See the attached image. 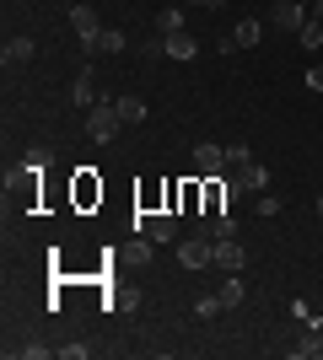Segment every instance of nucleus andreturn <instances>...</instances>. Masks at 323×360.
Instances as JSON below:
<instances>
[{
    "instance_id": "12",
    "label": "nucleus",
    "mask_w": 323,
    "mask_h": 360,
    "mask_svg": "<svg viewBox=\"0 0 323 360\" xmlns=\"http://www.w3.org/2000/svg\"><path fill=\"white\" fill-rule=\"evenodd\" d=\"M70 103H76V108H92V103H97V75H92V70H81V75H76Z\"/></svg>"
},
{
    "instance_id": "23",
    "label": "nucleus",
    "mask_w": 323,
    "mask_h": 360,
    "mask_svg": "<svg viewBox=\"0 0 323 360\" xmlns=\"http://www.w3.org/2000/svg\"><path fill=\"white\" fill-rule=\"evenodd\" d=\"M60 355H65V360H87V355H92V345H81V339H70V345H60Z\"/></svg>"
},
{
    "instance_id": "21",
    "label": "nucleus",
    "mask_w": 323,
    "mask_h": 360,
    "mask_svg": "<svg viewBox=\"0 0 323 360\" xmlns=\"http://www.w3.org/2000/svg\"><path fill=\"white\" fill-rule=\"evenodd\" d=\"M221 307H227L221 296H194V317H215Z\"/></svg>"
},
{
    "instance_id": "30",
    "label": "nucleus",
    "mask_w": 323,
    "mask_h": 360,
    "mask_svg": "<svg viewBox=\"0 0 323 360\" xmlns=\"http://www.w3.org/2000/svg\"><path fill=\"white\" fill-rule=\"evenodd\" d=\"M318 215H323V194H318Z\"/></svg>"
},
{
    "instance_id": "26",
    "label": "nucleus",
    "mask_w": 323,
    "mask_h": 360,
    "mask_svg": "<svg viewBox=\"0 0 323 360\" xmlns=\"http://www.w3.org/2000/svg\"><path fill=\"white\" fill-rule=\"evenodd\" d=\"M308 86H312V91L323 97V65H312V70H308Z\"/></svg>"
},
{
    "instance_id": "20",
    "label": "nucleus",
    "mask_w": 323,
    "mask_h": 360,
    "mask_svg": "<svg viewBox=\"0 0 323 360\" xmlns=\"http://www.w3.org/2000/svg\"><path fill=\"white\" fill-rule=\"evenodd\" d=\"M221 301H227V307H237V301H243V274H227V285H221Z\"/></svg>"
},
{
    "instance_id": "9",
    "label": "nucleus",
    "mask_w": 323,
    "mask_h": 360,
    "mask_svg": "<svg viewBox=\"0 0 323 360\" xmlns=\"http://www.w3.org/2000/svg\"><path fill=\"white\" fill-rule=\"evenodd\" d=\"M119 49H129V38H124L119 27H103L92 44H87V54H119Z\"/></svg>"
},
{
    "instance_id": "18",
    "label": "nucleus",
    "mask_w": 323,
    "mask_h": 360,
    "mask_svg": "<svg viewBox=\"0 0 323 360\" xmlns=\"http://www.w3.org/2000/svg\"><path fill=\"white\" fill-rule=\"evenodd\" d=\"M140 60H146V65L167 60V38H146V44H140Z\"/></svg>"
},
{
    "instance_id": "10",
    "label": "nucleus",
    "mask_w": 323,
    "mask_h": 360,
    "mask_svg": "<svg viewBox=\"0 0 323 360\" xmlns=\"http://www.w3.org/2000/svg\"><path fill=\"white\" fill-rule=\"evenodd\" d=\"M259 38H264V22H259V16H243V22L232 27V44H237V49H253Z\"/></svg>"
},
{
    "instance_id": "22",
    "label": "nucleus",
    "mask_w": 323,
    "mask_h": 360,
    "mask_svg": "<svg viewBox=\"0 0 323 360\" xmlns=\"http://www.w3.org/2000/svg\"><path fill=\"white\" fill-rule=\"evenodd\" d=\"M253 162V150L243 146V140H237V146H227V167H248Z\"/></svg>"
},
{
    "instance_id": "16",
    "label": "nucleus",
    "mask_w": 323,
    "mask_h": 360,
    "mask_svg": "<svg viewBox=\"0 0 323 360\" xmlns=\"http://www.w3.org/2000/svg\"><path fill=\"white\" fill-rule=\"evenodd\" d=\"M156 32H162V38H172V32H184V11H178V6H167V11L156 16Z\"/></svg>"
},
{
    "instance_id": "24",
    "label": "nucleus",
    "mask_w": 323,
    "mask_h": 360,
    "mask_svg": "<svg viewBox=\"0 0 323 360\" xmlns=\"http://www.w3.org/2000/svg\"><path fill=\"white\" fill-rule=\"evenodd\" d=\"M259 215H264V221H270V215H280V199L270 194V188H264V194H259Z\"/></svg>"
},
{
    "instance_id": "15",
    "label": "nucleus",
    "mask_w": 323,
    "mask_h": 360,
    "mask_svg": "<svg viewBox=\"0 0 323 360\" xmlns=\"http://www.w3.org/2000/svg\"><path fill=\"white\" fill-rule=\"evenodd\" d=\"M0 60H6V65H27L32 60V38H11V44L0 49Z\"/></svg>"
},
{
    "instance_id": "5",
    "label": "nucleus",
    "mask_w": 323,
    "mask_h": 360,
    "mask_svg": "<svg viewBox=\"0 0 323 360\" xmlns=\"http://www.w3.org/2000/svg\"><path fill=\"white\" fill-rule=\"evenodd\" d=\"M178 258H184V269H205V264H215V242L210 237H189L184 248H178Z\"/></svg>"
},
{
    "instance_id": "19",
    "label": "nucleus",
    "mask_w": 323,
    "mask_h": 360,
    "mask_svg": "<svg viewBox=\"0 0 323 360\" xmlns=\"http://www.w3.org/2000/svg\"><path fill=\"white\" fill-rule=\"evenodd\" d=\"M49 162H54V156H49L44 146H32L27 156H22V172H38V167H49Z\"/></svg>"
},
{
    "instance_id": "13",
    "label": "nucleus",
    "mask_w": 323,
    "mask_h": 360,
    "mask_svg": "<svg viewBox=\"0 0 323 360\" xmlns=\"http://www.w3.org/2000/svg\"><path fill=\"white\" fill-rule=\"evenodd\" d=\"M113 108H119V119L124 124H140L151 108H146V97H113Z\"/></svg>"
},
{
    "instance_id": "6",
    "label": "nucleus",
    "mask_w": 323,
    "mask_h": 360,
    "mask_svg": "<svg viewBox=\"0 0 323 360\" xmlns=\"http://www.w3.org/2000/svg\"><path fill=\"white\" fill-rule=\"evenodd\" d=\"M70 27H76L81 49H87V44L97 38V32H103V27H97V11H92V6H70Z\"/></svg>"
},
{
    "instance_id": "4",
    "label": "nucleus",
    "mask_w": 323,
    "mask_h": 360,
    "mask_svg": "<svg viewBox=\"0 0 323 360\" xmlns=\"http://www.w3.org/2000/svg\"><path fill=\"white\" fill-rule=\"evenodd\" d=\"M194 167H200V172H210V178H221V172H227V146L200 140V146H194Z\"/></svg>"
},
{
    "instance_id": "17",
    "label": "nucleus",
    "mask_w": 323,
    "mask_h": 360,
    "mask_svg": "<svg viewBox=\"0 0 323 360\" xmlns=\"http://www.w3.org/2000/svg\"><path fill=\"white\" fill-rule=\"evenodd\" d=\"M296 44H302V49H318V44H323V22H312V16H308V22H302V32H296Z\"/></svg>"
},
{
    "instance_id": "3",
    "label": "nucleus",
    "mask_w": 323,
    "mask_h": 360,
    "mask_svg": "<svg viewBox=\"0 0 323 360\" xmlns=\"http://www.w3.org/2000/svg\"><path fill=\"white\" fill-rule=\"evenodd\" d=\"M270 22H275L280 32H302L308 11H302V0H275V6H270Z\"/></svg>"
},
{
    "instance_id": "28",
    "label": "nucleus",
    "mask_w": 323,
    "mask_h": 360,
    "mask_svg": "<svg viewBox=\"0 0 323 360\" xmlns=\"http://www.w3.org/2000/svg\"><path fill=\"white\" fill-rule=\"evenodd\" d=\"M312 328H323V307H318V312H312Z\"/></svg>"
},
{
    "instance_id": "2",
    "label": "nucleus",
    "mask_w": 323,
    "mask_h": 360,
    "mask_svg": "<svg viewBox=\"0 0 323 360\" xmlns=\"http://www.w3.org/2000/svg\"><path fill=\"white\" fill-rule=\"evenodd\" d=\"M215 269H221V274H243L248 269V253H243V242H237V237L215 242Z\"/></svg>"
},
{
    "instance_id": "27",
    "label": "nucleus",
    "mask_w": 323,
    "mask_h": 360,
    "mask_svg": "<svg viewBox=\"0 0 323 360\" xmlns=\"http://www.w3.org/2000/svg\"><path fill=\"white\" fill-rule=\"evenodd\" d=\"M308 16H312V22H323V0H312V11H308Z\"/></svg>"
},
{
    "instance_id": "11",
    "label": "nucleus",
    "mask_w": 323,
    "mask_h": 360,
    "mask_svg": "<svg viewBox=\"0 0 323 360\" xmlns=\"http://www.w3.org/2000/svg\"><path fill=\"white\" fill-rule=\"evenodd\" d=\"M205 237H210V242H227V237H237V215L215 210L210 221H205Z\"/></svg>"
},
{
    "instance_id": "29",
    "label": "nucleus",
    "mask_w": 323,
    "mask_h": 360,
    "mask_svg": "<svg viewBox=\"0 0 323 360\" xmlns=\"http://www.w3.org/2000/svg\"><path fill=\"white\" fill-rule=\"evenodd\" d=\"M205 6H227V0H205Z\"/></svg>"
},
{
    "instance_id": "31",
    "label": "nucleus",
    "mask_w": 323,
    "mask_h": 360,
    "mask_svg": "<svg viewBox=\"0 0 323 360\" xmlns=\"http://www.w3.org/2000/svg\"><path fill=\"white\" fill-rule=\"evenodd\" d=\"M189 6H205V0H189Z\"/></svg>"
},
{
    "instance_id": "1",
    "label": "nucleus",
    "mask_w": 323,
    "mask_h": 360,
    "mask_svg": "<svg viewBox=\"0 0 323 360\" xmlns=\"http://www.w3.org/2000/svg\"><path fill=\"white\" fill-rule=\"evenodd\" d=\"M124 119H119V108L113 103H92L87 108V140H97V146H108V140H119Z\"/></svg>"
},
{
    "instance_id": "7",
    "label": "nucleus",
    "mask_w": 323,
    "mask_h": 360,
    "mask_svg": "<svg viewBox=\"0 0 323 360\" xmlns=\"http://www.w3.org/2000/svg\"><path fill=\"white\" fill-rule=\"evenodd\" d=\"M237 183H243V194H264L270 188V167H259V162L237 167Z\"/></svg>"
},
{
    "instance_id": "8",
    "label": "nucleus",
    "mask_w": 323,
    "mask_h": 360,
    "mask_svg": "<svg viewBox=\"0 0 323 360\" xmlns=\"http://www.w3.org/2000/svg\"><path fill=\"white\" fill-rule=\"evenodd\" d=\"M291 355L296 360H323V328H312V323H308V333L291 345Z\"/></svg>"
},
{
    "instance_id": "14",
    "label": "nucleus",
    "mask_w": 323,
    "mask_h": 360,
    "mask_svg": "<svg viewBox=\"0 0 323 360\" xmlns=\"http://www.w3.org/2000/svg\"><path fill=\"white\" fill-rule=\"evenodd\" d=\"M194 54H200V44H194L189 32H172L167 38V60H194Z\"/></svg>"
},
{
    "instance_id": "25",
    "label": "nucleus",
    "mask_w": 323,
    "mask_h": 360,
    "mask_svg": "<svg viewBox=\"0 0 323 360\" xmlns=\"http://www.w3.org/2000/svg\"><path fill=\"white\" fill-rule=\"evenodd\" d=\"M16 355H27V360H49V355H54V349H49V345H22V349H16Z\"/></svg>"
}]
</instances>
